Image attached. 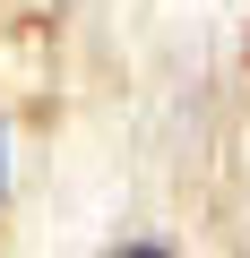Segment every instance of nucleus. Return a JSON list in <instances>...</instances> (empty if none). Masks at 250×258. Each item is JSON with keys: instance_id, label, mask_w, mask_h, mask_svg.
<instances>
[{"instance_id": "f257e3e1", "label": "nucleus", "mask_w": 250, "mask_h": 258, "mask_svg": "<svg viewBox=\"0 0 250 258\" xmlns=\"http://www.w3.org/2000/svg\"><path fill=\"white\" fill-rule=\"evenodd\" d=\"M112 258H173V249H156V241H138V249H112Z\"/></svg>"}, {"instance_id": "f03ea898", "label": "nucleus", "mask_w": 250, "mask_h": 258, "mask_svg": "<svg viewBox=\"0 0 250 258\" xmlns=\"http://www.w3.org/2000/svg\"><path fill=\"white\" fill-rule=\"evenodd\" d=\"M0 155H9V147H0Z\"/></svg>"}]
</instances>
